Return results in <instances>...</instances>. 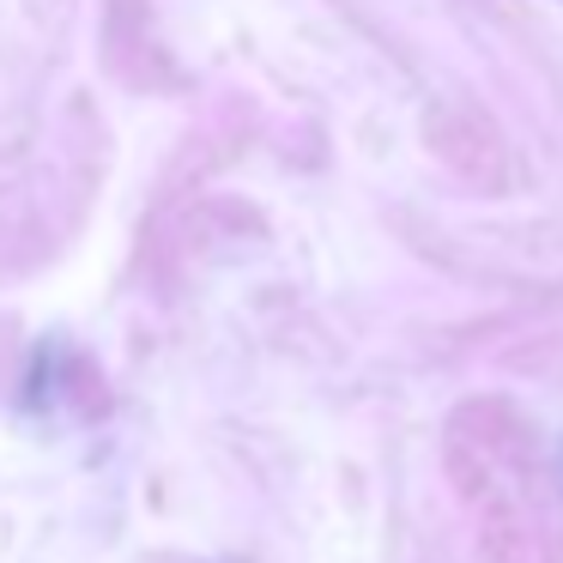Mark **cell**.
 <instances>
[]
</instances>
